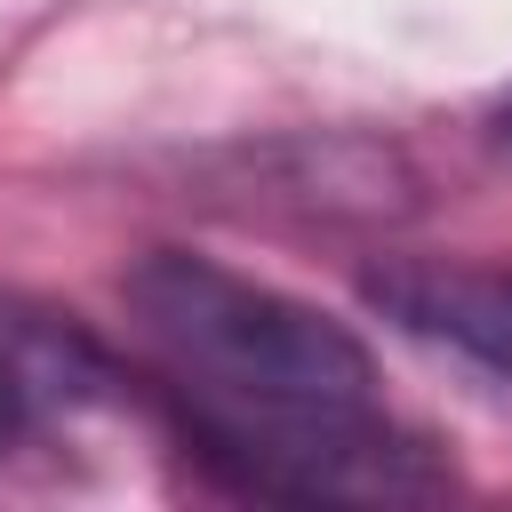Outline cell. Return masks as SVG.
<instances>
[{"label":"cell","instance_id":"2","mask_svg":"<svg viewBox=\"0 0 512 512\" xmlns=\"http://www.w3.org/2000/svg\"><path fill=\"white\" fill-rule=\"evenodd\" d=\"M368 304L392 312L408 336L456 352L464 368H480L512 400V280L464 272V264H376Z\"/></svg>","mask_w":512,"mask_h":512},{"label":"cell","instance_id":"1","mask_svg":"<svg viewBox=\"0 0 512 512\" xmlns=\"http://www.w3.org/2000/svg\"><path fill=\"white\" fill-rule=\"evenodd\" d=\"M128 312L184 392L192 448L240 488L352 504H408L448 488L424 440L384 424L376 368L328 312L184 248H152L128 272Z\"/></svg>","mask_w":512,"mask_h":512},{"label":"cell","instance_id":"3","mask_svg":"<svg viewBox=\"0 0 512 512\" xmlns=\"http://www.w3.org/2000/svg\"><path fill=\"white\" fill-rule=\"evenodd\" d=\"M496 120H504V136H512V96H504V112H496Z\"/></svg>","mask_w":512,"mask_h":512}]
</instances>
